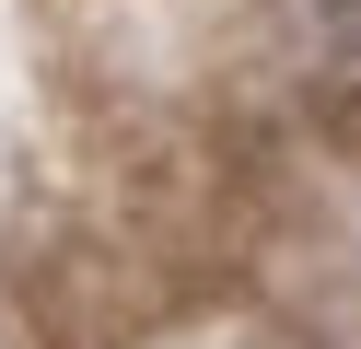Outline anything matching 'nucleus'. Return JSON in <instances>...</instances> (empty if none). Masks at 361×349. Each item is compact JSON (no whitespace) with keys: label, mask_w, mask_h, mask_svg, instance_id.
Listing matches in <instances>:
<instances>
[{"label":"nucleus","mask_w":361,"mask_h":349,"mask_svg":"<svg viewBox=\"0 0 361 349\" xmlns=\"http://www.w3.org/2000/svg\"><path fill=\"white\" fill-rule=\"evenodd\" d=\"M291 23H303L314 47H326V59H361V0H280Z\"/></svg>","instance_id":"nucleus-1"}]
</instances>
